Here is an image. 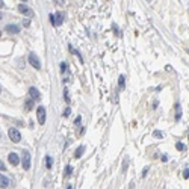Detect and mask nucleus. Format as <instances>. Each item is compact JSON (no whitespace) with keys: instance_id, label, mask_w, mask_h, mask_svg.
Segmentation results:
<instances>
[{"instance_id":"nucleus-11","label":"nucleus","mask_w":189,"mask_h":189,"mask_svg":"<svg viewBox=\"0 0 189 189\" xmlns=\"http://www.w3.org/2000/svg\"><path fill=\"white\" fill-rule=\"evenodd\" d=\"M24 104H26V106H24L26 111H32V109H33V104H35V100H32V98L29 97V98L24 102Z\"/></svg>"},{"instance_id":"nucleus-22","label":"nucleus","mask_w":189,"mask_h":189,"mask_svg":"<svg viewBox=\"0 0 189 189\" xmlns=\"http://www.w3.org/2000/svg\"><path fill=\"white\" fill-rule=\"evenodd\" d=\"M183 179H189V168H186L183 171Z\"/></svg>"},{"instance_id":"nucleus-21","label":"nucleus","mask_w":189,"mask_h":189,"mask_svg":"<svg viewBox=\"0 0 189 189\" xmlns=\"http://www.w3.org/2000/svg\"><path fill=\"white\" fill-rule=\"evenodd\" d=\"M65 71H67V64L62 62V64H60V73H65Z\"/></svg>"},{"instance_id":"nucleus-28","label":"nucleus","mask_w":189,"mask_h":189,"mask_svg":"<svg viewBox=\"0 0 189 189\" xmlns=\"http://www.w3.org/2000/svg\"><path fill=\"white\" fill-rule=\"evenodd\" d=\"M67 189H73V186H68V188H67Z\"/></svg>"},{"instance_id":"nucleus-23","label":"nucleus","mask_w":189,"mask_h":189,"mask_svg":"<svg viewBox=\"0 0 189 189\" xmlns=\"http://www.w3.org/2000/svg\"><path fill=\"white\" fill-rule=\"evenodd\" d=\"M70 113H71V109H70V107H67V109L64 111V117H68Z\"/></svg>"},{"instance_id":"nucleus-30","label":"nucleus","mask_w":189,"mask_h":189,"mask_svg":"<svg viewBox=\"0 0 189 189\" xmlns=\"http://www.w3.org/2000/svg\"><path fill=\"white\" fill-rule=\"evenodd\" d=\"M0 38H2V32H0Z\"/></svg>"},{"instance_id":"nucleus-19","label":"nucleus","mask_w":189,"mask_h":189,"mask_svg":"<svg viewBox=\"0 0 189 189\" xmlns=\"http://www.w3.org/2000/svg\"><path fill=\"white\" fill-rule=\"evenodd\" d=\"M64 98H65V102L70 104V96H68V89H64Z\"/></svg>"},{"instance_id":"nucleus-20","label":"nucleus","mask_w":189,"mask_h":189,"mask_svg":"<svg viewBox=\"0 0 189 189\" xmlns=\"http://www.w3.org/2000/svg\"><path fill=\"white\" fill-rule=\"evenodd\" d=\"M153 136H156V138H162V136H164V133H162V132H153Z\"/></svg>"},{"instance_id":"nucleus-6","label":"nucleus","mask_w":189,"mask_h":189,"mask_svg":"<svg viewBox=\"0 0 189 189\" xmlns=\"http://www.w3.org/2000/svg\"><path fill=\"white\" fill-rule=\"evenodd\" d=\"M8 160H9V164H12V165H18L20 164V157H18L17 153H9Z\"/></svg>"},{"instance_id":"nucleus-32","label":"nucleus","mask_w":189,"mask_h":189,"mask_svg":"<svg viewBox=\"0 0 189 189\" xmlns=\"http://www.w3.org/2000/svg\"><path fill=\"white\" fill-rule=\"evenodd\" d=\"M0 138H2V133H0Z\"/></svg>"},{"instance_id":"nucleus-5","label":"nucleus","mask_w":189,"mask_h":189,"mask_svg":"<svg viewBox=\"0 0 189 189\" xmlns=\"http://www.w3.org/2000/svg\"><path fill=\"white\" fill-rule=\"evenodd\" d=\"M29 64L33 67V68H36V70L41 68V62H39V59H38V56L35 55V53H30V55H29Z\"/></svg>"},{"instance_id":"nucleus-24","label":"nucleus","mask_w":189,"mask_h":189,"mask_svg":"<svg viewBox=\"0 0 189 189\" xmlns=\"http://www.w3.org/2000/svg\"><path fill=\"white\" fill-rule=\"evenodd\" d=\"M49 18H50V23H52L53 26H55V14H50V17H49Z\"/></svg>"},{"instance_id":"nucleus-9","label":"nucleus","mask_w":189,"mask_h":189,"mask_svg":"<svg viewBox=\"0 0 189 189\" xmlns=\"http://www.w3.org/2000/svg\"><path fill=\"white\" fill-rule=\"evenodd\" d=\"M9 186V179L6 175L0 174V188H8Z\"/></svg>"},{"instance_id":"nucleus-13","label":"nucleus","mask_w":189,"mask_h":189,"mask_svg":"<svg viewBox=\"0 0 189 189\" xmlns=\"http://www.w3.org/2000/svg\"><path fill=\"white\" fill-rule=\"evenodd\" d=\"M70 52H71V53H74V55H76V56L79 58V60H80V62H83V58H82V55H80V52H77V50L74 49L73 45H70Z\"/></svg>"},{"instance_id":"nucleus-31","label":"nucleus","mask_w":189,"mask_h":189,"mask_svg":"<svg viewBox=\"0 0 189 189\" xmlns=\"http://www.w3.org/2000/svg\"><path fill=\"white\" fill-rule=\"evenodd\" d=\"M0 20H2V14H0Z\"/></svg>"},{"instance_id":"nucleus-7","label":"nucleus","mask_w":189,"mask_h":189,"mask_svg":"<svg viewBox=\"0 0 189 189\" xmlns=\"http://www.w3.org/2000/svg\"><path fill=\"white\" fill-rule=\"evenodd\" d=\"M5 30L6 32H9V33H14V35H17V33H20V27L17 24H8L5 27Z\"/></svg>"},{"instance_id":"nucleus-3","label":"nucleus","mask_w":189,"mask_h":189,"mask_svg":"<svg viewBox=\"0 0 189 189\" xmlns=\"http://www.w3.org/2000/svg\"><path fill=\"white\" fill-rule=\"evenodd\" d=\"M45 107L44 106H38L36 107V118H38V123L39 124H44L45 123Z\"/></svg>"},{"instance_id":"nucleus-27","label":"nucleus","mask_w":189,"mask_h":189,"mask_svg":"<svg viewBox=\"0 0 189 189\" xmlns=\"http://www.w3.org/2000/svg\"><path fill=\"white\" fill-rule=\"evenodd\" d=\"M0 8H5V2H3V0H0Z\"/></svg>"},{"instance_id":"nucleus-33","label":"nucleus","mask_w":189,"mask_h":189,"mask_svg":"<svg viewBox=\"0 0 189 189\" xmlns=\"http://www.w3.org/2000/svg\"><path fill=\"white\" fill-rule=\"evenodd\" d=\"M0 92H2V88H0Z\"/></svg>"},{"instance_id":"nucleus-15","label":"nucleus","mask_w":189,"mask_h":189,"mask_svg":"<svg viewBox=\"0 0 189 189\" xmlns=\"http://www.w3.org/2000/svg\"><path fill=\"white\" fill-rule=\"evenodd\" d=\"M118 86L121 88V89H124V88H126V77H124V76H120V79H118Z\"/></svg>"},{"instance_id":"nucleus-4","label":"nucleus","mask_w":189,"mask_h":189,"mask_svg":"<svg viewBox=\"0 0 189 189\" xmlns=\"http://www.w3.org/2000/svg\"><path fill=\"white\" fill-rule=\"evenodd\" d=\"M17 8H18V12H20V14H23V15H26V17H32V15H33V11L29 8V6H26L24 3L18 5Z\"/></svg>"},{"instance_id":"nucleus-17","label":"nucleus","mask_w":189,"mask_h":189,"mask_svg":"<svg viewBox=\"0 0 189 189\" xmlns=\"http://www.w3.org/2000/svg\"><path fill=\"white\" fill-rule=\"evenodd\" d=\"M71 173H73V168H71V165H67V166H65V171H64V175H65V177H70V175H71Z\"/></svg>"},{"instance_id":"nucleus-2","label":"nucleus","mask_w":189,"mask_h":189,"mask_svg":"<svg viewBox=\"0 0 189 189\" xmlns=\"http://www.w3.org/2000/svg\"><path fill=\"white\" fill-rule=\"evenodd\" d=\"M21 164H23V168L24 171H29L30 170V153L27 150L23 151V156H21Z\"/></svg>"},{"instance_id":"nucleus-10","label":"nucleus","mask_w":189,"mask_h":189,"mask_svg":"<svg viewBox=\"0 0 189 189\" xmlns=\"http://www.w3.org/2000/svg\"><path fill=\"white\" fill-rule=\"evenodd\" d=\"M83 151H85V145H79V147L76 148V151H74V157H76V159H79V157H82V154H83Z\"/></svg>"},{"instance_id":"nucleus-25","label":"nucleus","mask_w":189,"mask_h":189,"mask_svg":"<svg viewBox=\"0 0 189 189\" xmlns=\"http://www.w3.org/2000/svg\"><path fill=\"white\" fill-rule=\"evenodd\" d=\"M5 170H6V165L3 164L2 160H0V171H5Z\"/></svg>"},{"instance_id":"nucleus-29","label":"nucleus","mask_w":189,"mask_h":189,"mask_svg":"<svg viewBox=\"0 0 189 189\" xmlns=\"http://www.w3.org/2000/svg\"><path fill=\"white\" fill-rule=\"evenodd\" d=\"M21 2H24V3H26V2H27V0H21Z\"/></svg>"},{"instance_id":"nucleus-14","label":"nucleus","mask_w":189,"mask_h":189,"mask_svg":"<svg viewBox=\"0 0 189 189\" xmlns=\"http://www.w3.org/2000/svg\"><path fill=\"white\" fill-rule=\"evenodd\" d=\"M45 166H47V170H50L53 166V157L52 156H45Z\"/></svg>"},{"instance_id":"nucleus-12","label":"nucleus","mask_w":189,"mask_h":189,"mask_svg":"<svg viewBox=\"0 0 189 189\" xmlns=\"http://www.w3.org/2000/svg\"><path fill=\"white\" fill-rule=\"evenodd\" d=\"M181 118V109H180V103H175V120H180Z\"/></svg>"},{"instance_id":"nucleus-8","label":"nucleus","mask_w":189,"mask_h":189,"mask_svg":"<svg viewBox=\"0 0 189 189\" xmlns=\"http://www.w3.org/2000/svg\"><path fill=\"white\" fill-rule=\"evenodd\" d=\"M29 97L32 98V100H35V102H36V100L39 98V92H38V89H36V88H29Z\"/></svg>"},{"instance_id":"nucleus-18","label":"nucleus","mask_w":189,"mask_h":189,"mask_svg":"<svg viewBox=\"0 0 189 189\" xmlns=\"http://www.w3.org/2000/svg\"><path fill=\"white\" fill-rule=\"evenodd\" d=\"M175 148H177L179 151H185L186 150V145L181 144V142H177V144H175Z\"/></svg>"},{"instance_id":"nucleus-26","label":"nucleus","mask_w":189,"mask_h":189,"mask_svg":"<svg viewBox=\"0 0 189 189\" xmlns=\"http://www.w3.org/2000/svg\"><path fill=\"white\" fill-rule=\"evenodd\" d=\"M147 173H148V168H145V170L142 171V177H145V175H147Z\"/></svg>"},{"instance_id":"nucleus-1","label":"nucleus","mask_w":189,"mask_h":189,"mask_svg":"<svg viewBox=\"0 0 189 189\" xmlns=\"http://www.w3.org/2000/svg\"><path fill=\"white\" fill-rule=\"evenodd\" d=\"M8 136L11 138L12 142H20V141H21V133H20L18 129H15V127H11L8 130Z\"/></svg>"},{"instance_id":"nucleus-16","label":"nucleus","mask_w":189,"mask_h":189,"mask_svg":"<svg viewBox=\"0 0 189 189\" xmlns=\"http://www.w3.org/2000/svg\"><path fill=\"white\" fill-rule=\"evenodd\" d=\"M60 23H62V15H60V12H58L55 15V26H59Z\"/></svg>"}]
</instances>
